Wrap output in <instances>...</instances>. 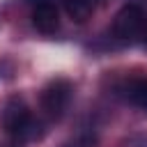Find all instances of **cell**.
<instances>
[{"label": "cell", "instance_id": "cell-1", "mask_svg": "<svg viewBox=\"0 0 147 147\" xmlns=\"http://www.w3.org/2000/svg\"><path fill=\"white\" fill-rule=\"evenodd\" d=\"M0 126L7 136H11L18 142H30L44 136V122L34 119L28 103L18 96L9 99L0 110Z\"/></svg>", "mask_w": 147, "mask_h": 147}, {"label": "cell", "instance_id": "cell-2", "mask_svg": "<svg viewBox=\"0 0 147 147\" xmlns=\"http://www.w3.org/2000/svg\"><path fill=\"white\" fill-rule=\"evenodd\" d=\"M71 99H74V85H71V80L55 78V80H51L41 90L39 106H41V113L48 119H62L64 113L69 110Z\"/></svg>", "mask_w": 147, "mask_h": 147}, {"label": "cell", "instance_id": "cell-3", "mask_svg": "<svg viewBox=\"0 0 147 147\" xmlns=\"http://www.w3.org/2000/svg\"><path fill=\"white\" fill-rule=\"evenodd\" d=\"M147 28V16L138 5H126L115 14L113 21V37L122 39V41H133V39H142Z\"/></svg>", "mask_w": 147, "mask_h": 147}, {"label": "cell", "instance_id": "cell-4", "mask_svg": "<svg viewBox=\"0 0 147 147\" xmlns=\"http://www.w3.org/2000/svg\"><path fill=\"white\" fill-rule=\"evenodd\" d=\"M117 94L124 101H129L131 106H136V108H140V110L147 113V78L131 76V78L122 80L117 85Z\"/></svg>", "mask_w": 147, "mask_h": 147}, {"label": "cell", "instance_id": "cell-5", "mask_svg": "<svg viewBox=\"0 0 147 147\" xmlns=\"http://www.w3.org/2000/svg\"><path fill=\"white\" fill-rule=\"evenodd\" d=\"M32 25L44 32V34H53L60 25V14H57V7L55 2H34V9H32Z\"/></svg>", "mask_w": 147, "mask_h": 147}, {"label": "cell", "instance_id": "cell-6", "mask_svg": "<svg viewBox=\"0 0 147 147\" xmlns=\"http://www.w3.org/2000/svg\"><path fill=\"white\" fill-rule=\"evenodd\" d=\"M62 2H64L67 16H69L71 21H76V23H83V21H87L106 0H62Z\"/></svg>", "mask_w": 147, "mask_h": 147}, {"label": "cell", "instance_id": "cell-7", "mask_svg": "<svg viewBox=\"0 0 147 147\" xmlns=\"http://www.w3.org/2000/svg\"><path fill=\"white\" fill-rule=\"evenodd\" d=\"M142 41L147 44V28H145V34H142Z\"/></svg>", "mask_w": 147, "mask_h": 147}]
</instances>
